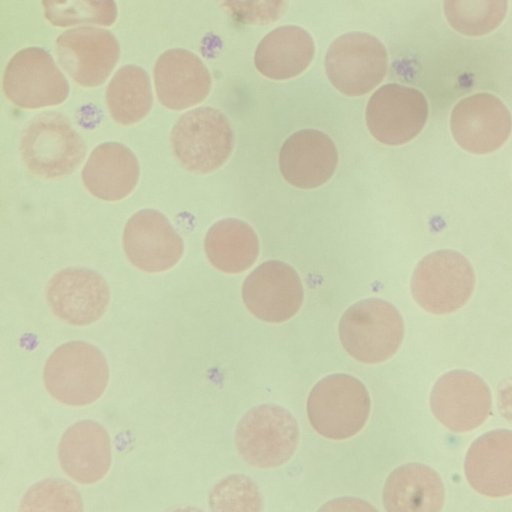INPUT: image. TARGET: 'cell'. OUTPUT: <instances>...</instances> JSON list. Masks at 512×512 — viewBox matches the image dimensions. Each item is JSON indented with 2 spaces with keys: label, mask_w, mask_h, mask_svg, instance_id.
<instances>
[{
  "label": "cell",
  "mask_w": 512,
  "mask_h": 512,
  "mask_svg": "<svg viewBox=\"0 0 512 512\" xmlns=\"http://www.w3.org/2000/svg\"><path fill=\"white\" fill-rule=\"evenodd\" d=\"M450 127L461 148L474 154H486L506 142L512 130V117L498 97L477 93L454 106Z\"/></svg>",
  "instance_id": "cell-13"
},
{
  "label": "cell",
  "mask_w": 512,
  "mask_h": 512,
  "mask_svg": "<svg viewBox=\"0 0 512 512\" xmlns=\"http://www.w3.org/2000/svg\"><path fill=\"white\" fill-rule=\"evenodd\" d=\"M469 485L488 497L512 495V431L496 429L479 436L464 461Z\"/></svg>",
  "instance_id": "cell-17"
},
{
  "label": "cell",
  "mask_w": 512,
  "mask_h": 512,
  "mask_svg": "<svg viewBox=\"0 0 512 512\" xmlns=\"http://www.w3.org/2000/svg\"><path fill=\"white\" fill-rule=\"evenodd\" d=\"M106 99L110 115L117 123L132 125L141 121L152 105L147 77L135 73L117 75L108 87Z\"/></svg>",
  "instance_id": "cell-22"
},
{
  "label": "cell",
  "mask_w": 512,
  "mask_h": 512,
  "mask_svg": "<svg viewBox=\"0 0 512 512\" xmlns=\"http://www.w3.org/2000/svg\"><path fill=\"white\" fill-rule=\"evenodd\" d=\"M339 338L354 359L377 364L388 360L399 349L404 322L391 303L369 298L350 306L339 322Z\"/></svg>",
  "instance_id": "cell-2"
},
{
  "label": "cell",
  "mask_w": 512,
  "mask_h": 512,
  "mask_svg": "<svg viewBox=\"0 0 512 512\" xmlns=\"http://www.w3.org/2000/svg\"><path fill=\"white\" fill-rule=\"evenodd\" d=\"M212 511H261L262 495L251 479L231 475L219 481L209 494Z\"/></svg>",
  "instance_id": "cell-25"
},
{
  "label": "cell",
  "mask_w": 512,
  "mask_h": 512,
  "mask_svg": "<svg viewBox=\"0 0 512 512\" xmlns=\"http://www.w3.org/2000/svg\"><path fill=\"white\" fill-rule=\"evenodd\" d=\"M338 165L333 140L317 129H302L290 135L279 152V169L284 179L300 189L326 183Z\"/></svg>",
  "instance_id": "cell-15"
},
{
  "label": "cell",
  "mask_w": 512,
  "mask_h": 512,
  "mask_svg": "<svg viewBox=\"0 0 512 512\" xmlns=\"http://www.w3.org/2000/svg\"><path fill=\"white\" fill-rule=\"evenodd\" d=\"M370 413L365 385L348 374H332L318 381L307 399V415L322 436L343 440L357 434Z\"/></svg>",
  "instance_id": "cell-3"
},
{
  "label": "cell",
  "mask_w": 512,
  "mask_h": 512,
  "mask_svg": "<svg viewBox=\"0 0 512 512\" xmlns=\"http://www.w3.org/2000/svg\"><path fill=\"white\" fill-rule=\"evenodd\" d=\"M388 54L383 43L365 32H350L336 38L327 50L325 71L342 94L362 96L384 79Z\"/></svg>",
  "instance_id": "cell-8"
},
{
  "label": "cell",
  "mask_w": 512,
  "mask_h": 512,
  "mask_svg": "<svg viewBox=\"0 0 512 512\" xmlns=\"http://www.w3.org/2000/svg\"><path fill=\"white\" fill-rule=\"evenodd\" d=\"M139 174L138 160L127 146L105 142L89 155L82 170V181L93 196L118 201L134 190Z\"/></svg>",
  "instance_id": "cell-18"
},
{
  "label": "cell",
  "mask_w": 512,
  "mask_h": 512,
  "mask_svg": "<svg viewBox=\"0 0 512 512\" xmlns=\"http://www.w3.org/2000/svg\"><path fill=\"white\" fill-rule=\"evenodd\" d=\"M43 381L48 393L58 402L68 406H86L104 394L109 381V367L98 348L85 341H70L49 355Z\"/></svg>",
  "instance_id": "cell-1"
},
{
  "label": "cell",
  "mask_w": 512,
  "mask_h": 512,
  "mask_svg": "<svg viewBox=\"0 0 512 512\" xmlns=\"http://www.w3.org/2000/svg\"><path fill=\"white\" fill-rule=\"evenodd\" d=\"M497 405L500 414L512 423V381L499 389Z\"/></svg>",
  "instance_id": "cell-27"
},
{
  "label": "cell",
  "mask_w": 512,
  "mask_h": 512,
  "mask_svg": "<svg viewBox=\"0 0 512 512\" xmlns=\"http://www.w3.org/2000/svg\"><path fill=\"white\" fill-rule=\"evenodd\" d=\"M20 511L81 512L83 501L74 485L63 479H44L23 495Z\"/></svg>",
  "instance_id": "cell-24"
},
{
  "label": "cell",
  "mask_w": 512,
  "mask_h": 512,
  "mask_svg": "<svg viewBox=\"0 0 512 512\" xmlns=\"http://www.w3.org/2000/svg\"><path fill=\"white\" fill-rule=\"evenodd\" d=\"M46 300L52 312L72 326H87L98 321L110 302L109 286L96 271L66 268L48 282Z\"/></svg>",
  "instance_id": "cell-12"
},
{
  "label": "cell",
  "mask_w": 512,
  "mask_h": 512,
  "mask_svg": "<svg viewBox=\"0 0 512 512\" xmlns=\"http://www.w3.org/2000/svg\"><path fill=\"white\" fill-rule=\"evenodd\" d=\"M242 298L256 318L281 323L299 311L304 290L292 266L279 260H269L247 276L242 285Z\"/></svg>",
  "instance_id": "cell-11"
},
{
  "label": "cell",
  "mask_w": 512,
  "mask_h": 512,
  "mask_svg": "<svg viewBox=\"0 0 512 512\" xmlns=\"http://www.w3.org/2000/svg\"><path fill=\"white\" fill-rule=\"evenodd\" d=\"M445 501V487L432 468L408 463L394 469L383 487V504L390 512H437Z\"/></svg>",
  "instance_id": "cell-19"
},
{
  "label": "cell",
  "mask_w": 512,
  "mask_h": 512,
  "mask_svg": "<svg viewBox=\"0 0 512 512\" xmlns=\"http://www.w3.org/2000/svg\"><path fill=\"white\" fill-rule=\"evenodd\" d=\"M314 53V41L305 29L285 25L263 37L254 54V65L269 79L287 80L305 71Z\"/></svg>",
  "instance_id": "cell-20"
},
{
  "label": "cell",
  "mask_w": 512,
  "mask_h": 512,
  "mask_svg": "<svg viewBox=\"0 0 512 512\" xmlns=\"http://www.w3.org/2000/svg\"><path fill=\"white\" fill-rule=\"evenodd\" d=\"M58 459L67 476L80 484L100 481L108 473L112 445L106 429L92 420L74 423L63 433Z\"/></svg>",
  "instance_id": "cell-16"
},
{
  "label": "cell",
  "mask_w": 512,
  "mask_h": 512,
  "mask_svg": "<svg viewBox=\"0 0 512 512\" xmlns=\"http://www.w3.org/2000/svg\"><path fill=\"white\" fill-rule=\"evenodd\" d=\"M204 250L209 262L225 273H241L256 261L260 246L254 229L236 218L214 223L206 233Z\"/></svg>",
  "instance_id": "cell-21"
},
{
  "label": "cell",
  "mask_w": 512,
  "mask_h": 512,
  "mask_svg": "<svg viewBox=\"0 0 512 512\" xmlns=\"http://www.w3.org/2000/svg\"><path fill=\"white\" fill-rule=\"evenodd\" d=\"M299 436L298 423L287 409L276 404H261L240 419L235 431V445L250 465L272 468L293 456Z\"/></svg>",
  "instance_id": "cell-6"
},
{
  "label": "cell",
  "mask_w": 512,
  "mask_h": 512,
  "mask_svg": "<svg viewBox=\"0 0 512 512\" xmlns=\"http://www.w3.org/2000/svg\"><path fill=\"white\" fill-rule=\"evenodd\" d=\"M428 113V102L421 91L389 83L372 94L365 118L376 140L386 145H402L421 132Z\"/></svg>",
  "instance_id": "cell-9"
},
{
  "label": "cell",
  "mask_w": 512,
  "mask_h": 512,
  "mask_svg": "<svg viewBox=\"0 0 512 512\" xmlns=\"http://www.w3.org/2000/svg\"><path fill=\"white\" fill-rule=\"evenodd\" d=\"M492 397L486 382L467 370L443 374L430 394V407L436 419L454 432H468L488 417Z\"/></svg>",
  "instance_id": "cell-10"
},
{
  "label": "cell",
  "mask_w": 512,
  "mask_h": 512,
  "mask_svg": "<svg viewBox=\"0 0 512 512\" xmlns=\"http://www.w3.org/2000/svg\"><path fill=\"white\" fill-rule=\"evenodd\" d=\"M123 248L131 264L148 273L171 269L184 251L179 234L155 209L140 210L129 218L123 232Z\"/></svg>",
  "instance_id": "cell-14"
},
{
  "label": "cell",
  "mask_w": 512,
  "mask_h": 512,
  "mask_svg": "<svg viewBox=\"0 0 512 512\" xmlns=\"http://www.w3.org/2000/svg\"><path fill=\"white\" fill-rule=\"evenodd\" d=\"M238 21L248 25H267L277 21L286 8V0H224Z\"/></svg>",
  "instance_id": "cell-26"
},
{
  "label": "cell",
  "mask_w": 512,
  "mask_h": 512,
  "mask_svg": "<svg viewBox=\"0 0 512 512\" xmlns=\"http://www.w3.org/2000/svg\"><path fill=\"white\" fill-rule=\"evenodd\" d=\"M170 140L180 164L199 174L221 167L234 147L229 120L212 107H200L183 114L173 126Z\"/></svg>",
  "instance_id": "cell-5"
},
{
  "label": "cell",
  "mask_w": 512,
  "mask_h": 512,
  "mask_svg": "<svg viewBox=\"0 0 512 512\" xmlns=\"http://www.w3.org/2000/svg\"><path fill=\"white\" fill-rule=\"evenodd\" d=\"M507 0H444V13L457 32L467 36H482L504 19Z\"/></svg>",
  "instance_id": "cell-23"
},
{
  "label": "cell",
  "mask_w": 512,
  "mask_h": 512,
  "mask_svg": "<svg viewBox=\"0 0 512 512\" xmlns=\"http://www.w3.org/2000/svg\"><path fill=\"white\" fill-rule=\"evenodd\" d=\"M20 154L33 174L59 178L78 168L85 158L86 145L67 117L49 112L27 124L20 140Z\"/></svg>",
  "instance_id": "cell-4"
},
{
  "label": "cell",
  "mask_w": 512,
  "mask_h": 512,
  "mask_svg": "<svg viewBox=\"0 0 512 512\" xmlns=\"http://www.w3.org/2000/svg\"><path fill=\"white\" fill-rule=\"evenodd\" d=\"M475 275L468 259L454 250L426 255L411 278L415 301L426 311L443 315L461 308L474 290Z\"/></svg>",
  "instance_id": "cell-7"
}]
</instances>
